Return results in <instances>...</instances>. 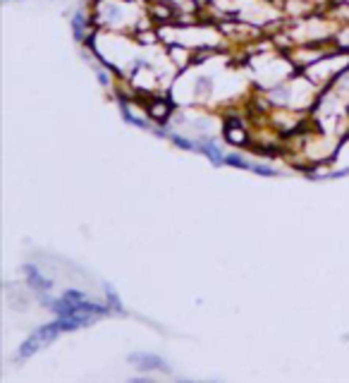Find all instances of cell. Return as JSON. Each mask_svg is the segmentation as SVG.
Returning a JSON list of instances; mask_svg holds the SVG:
<instances>
[{"label": "cell", "mask_w": 349, "mask_h": 383, "mask_svg": "<svg viewBox=\"0 0 349 383\" xmlns=\"http://www.w3.org/2000/svg\"><path fill=\"white\" fill-rule=\"evenodd\" d=\"M172 142L180 144V146H184V149H194V144L186 142V139H182V137H177V134H172Z\"/></svg>", "instance_id": "6"}, {"label": "cell", "mask_w": 349, "mask_h": 383, "mask_svg": "<svg viewBox=\"0 0 349 383\" xmlns=\"http://www.w3.org/2000/svg\"><path fill=\"white\" fill-rule=\"evenodd\" d=\"M136 366H142V369H160V371H170V366L165 364L160 357H153V354H142V352H136V354H132L130 357Z\"/></svg>", "instance_id": "1"}, {"label": "cell", "mask_w": 349, "mask_h": 383, "mask_svg": "<svg viewBox=\"0 0 349 383\" xmlns=\"http://www.w3.org/2000/svg\"><path fill=\"white\" fill-rule=\"evenodd\" d=\"M41 345H46V340L41 338V335H38V333H34L32 338L26 340V342H24L22 347H20V352H17V357H20V359H26V357H32L34 352L38 350V347H41Z\"/></svg>", "instance_id": "2"}, {"label": "cell", "mask_w": 349, "mask_h": 383, "mask_svg": "<svg viewBox=\"0 0 349 383\" xmlns=\"http://www.w3.org/2000/svg\"><path fill=\"white\" fill-rule=\"evenodd\" d=\"M201 149H204V153H206L208 158L213 161V165H220V163H222V161H225V158H222V156H220V153H218V149H216V146H210V144H204Z\"/></svg>", "instance_id": "3"}, {"label": "cell", "mask_w": 349, "mask_h": 383, "mask_svg": "<svg viewBox=\"0 0 349 383\" xmlns=\"http://www.w3.org/2000/svg\"><path fill=\"white\" fill-rule=\"evenodd\" d=\"M26 273H29V278H32V283H34V287H44V290H48V287H50V285L46 283L44 278H41V275L36 273V271H34L32 266H29V268H26Z\"/></svg>", "instance_id": "4"}, {"label": "cell", "mask_w": 349, "mask_h": 383, "mask_svg": "<svg viewBox=\"0 0 349 383\" xmlns=\"http://www.w3.org/2000/svg\"><path fill=\"white\" fill-rule=\"evenodd\" d=\"M225 163H228V165H237V168H251V165L246 163L244 158H240V156H234V153H232V156H228V158H225Z\"/></svg>", "instance_id": "5"}, {"label": "cell", "mask_w": 349, "mask_h": 383, "mask_svg": "<svg viewBox=\"0 0 349 383\" xmlns=\"http://www.w3.org/2000/svg\"><path fill=\"white\" fill-rule=\"evenodd\" d=\"M254 170H256L258 175H275V170H270V168H266V165H256Z\"/></svg>", "instance_id": "7"}]
</instances>
